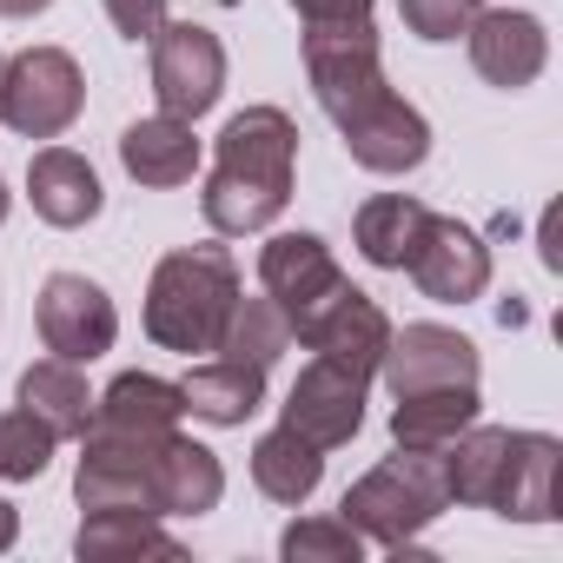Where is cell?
I'll list each match as a JSON object with an SVG mask.
<instances>
[{"label":"cell","instance_id":"cell-1","mask_svg":"<svg viewBox=\"0 0 563 563\" xmlns=\"http://www.w3.org/2000/svg\"><path fill=\"white\" fill-rule=\"evenodd\" d=\"M292 173H299V126L286 107H245L219 133V159L199 186V212L219 239L265 232L292 206Z\"/></svg>","mask_w":563,"mask_h":563},{"label":"cell","instance_id":"cell-2","mask_svg":"<svg viewBox=\"0 0 563 563\" xmlns=\"http://www.w3.org/2000/svg\"><path fill=\"white\" fill-rule=\"evenodd\" d=\"M239 299V265L225 245H179L146 278V339L159 352H212L219 325Z\"/></svg>","mask_w":563,"mask_h":563},{"label":"cell","instance_id":"cell-3","mask_svg":"<svg viewBox=\"0 0 563 563\" xmlns=\"http://www.w3.org/2000/svg\"><path fill=\"white\" fill-rule=\"evenodd\" d=\"M444 510H451L444 451H391V457L372 464V471L345 490V504H339V517H345L365 543H378V550L418 543Z\"/></svg>","mask_w":563,"mask_h":563},{"label":"cell","instance_id":"cell-4","mask_svg":"<svg viewBox=\"0 0 563 563\" xmlns=\"http://www.w3.org/2000/svg\"><path fill=\"white\" fill-rule=\"evenodd\" d=\"M87 107V74L67 47H27L0 67V126L21 140H60Z\"/></svg>","mask_w":563,"mask_h":563},{"label":"cell","instance_id":"cell-5","mask_svg":"<svg viewBox=\"0 0 563 563\" xmlns=\"http://www.w3.org/2000/svg\"><path fill=\"white\" fill-rule=\"evenodd\" d=\"M306 80L312 100L325 107L332 126H345L358 107L391 93L385 60H378V21H345V27H306Z\"/></svg>","mask_w":563,"mask_h":563},{"label":"cell","instance_id":"cell-6","mask_svg":"<svg viewBox=\"0 0 563 563\" xmlns=\"http://www.w3.org/2000/svg\"><path fill=\"white\" fill-rule=\"evenodd\" d=\"M345 286L352 278L339 272V258H332V245L319 232H272L265 252H258V292L286 312L292 339H306Z\"/></svg>","mask_w":563,"mask_h":563},{"label":"cell","instance_id":"cell-7","mask_svg":"<svg viewBox=\"0 0 563 563\" xmlns=\"http://www.w3.org/2000/svg\"><path fill=\"white\" fill-rule=\"evenodd\" d=\"M225 93V47L199 21H166L153 34V100L173 120H206Z\"/></svg>","mask_w":563,"mask_h":563},{"label":"cell","instance_id":"cell-8","mask_svg":"<svg viewBox=\"0 0 563 563\" xmlns=\"http://www.w3.org/2000/svg\"><path fill=\"white\" fill-rule=\"evenodd\" d=\"M34 325H41V345L54 358H67V365H93L120 339V312H113L107 286L87 278V272H54L47 278L41 306H34Z\"/></svg>","mask_w":563,"mask_h":563},{"label":"cell","instance_id":"cell-9","mask_svg":"<svg viewBox=\"0 0 563 563\" xmlns=\"http://www.w3.org/2000/svg\"><path fill=\"white\" fill-rule=\"evenodd\" d=\"M365 385H372V378H358V372H345V365H332V358H312V365L292 378L286 405H278V424L299 431V438L319 444V451H339V444H352V438L365 431Z\"/></svg>","mask_w":563,"mask_h":563},{"label":"cell","instance_id":"cell-10","mask_svg":"<svg viewBox=\"0 0 563 563\" xmlns=\"http://www.w3.org/2000/svg\"><path fill=\"white\" fill-rule=\"evenodd\" d=\"M405 272H411V286H418L424 299H438V306H471V299H484V286H490V245H484L464 219L431 212L424 232H418V245H411V258H405Z\"/></svg>","mask_w":563,"mask_h":563},{"label":"cell","instance_id":"cell-11","mask_svg":"<svg viewBox=\"0 0 563 563\" xmlns=\"http://www.w3.org/2000/svg\"><path fill=\"white\" fill-rule=\"evenodd\" d=\"M378 378H385V391L391 398H405V391H438V385H477L484 378V358H477V345L464 339V332H451V325H391V345H385V358H378Z\"/></svg>","mask_w":563,"mask_h":563},{"label":"cell","instance_id":"cell-12","mask_svg":"<svg viewBox=\"0 0 563 563\" xmlns=\"http://www.w3.org/2000/svg\"><path fill=\"white\" fill-rule=\"evenodd\" d=\"M464 47H471V67L504 93H523L550 67V34L523 8H477L464 27Z\"/></svg>","mask_w":563,"mask_h":563},{"label":"cell","instance_id":"cell-13","mask_svg":"<svg viewBox=\"0 0 563 563\" xmlns=\"http://www.w3.org/2000/svg\"><path fill=\"white\" fill-rule=\"evenodd\" d=\"M339 133H345V153H352L365 173H378V179L418 173L424 153H431V126H424V113H418L411 100H398V93H378V100L358 107Z\"/></svg>","mask_w":563,"mask_h":563},{"label":"cell","instance_id":"cell-14","mask_svg":"<svg viewBox=\"0 0 563 563\" xmlns=\"http://www.w3.org/2000/svg\"><path fill=\"white\" fill-rule=\"evenodd\" d=\"M299 345H306L312 358H332V365L358 372V378H378V358H385V345H391V319H385V306H378L372 292L345 286V292L325 306V319H319Z\"/></svg>","mask_w":563,"mask_h":563},{"label":"cell","instance_id":"cell-15","mask_svg":"<svg viewBox=\"0 0 563 563\" xmlns=\"http://www.w3.org/2000/svg\"><path fill=\"white\" fill-rule=\"evenodd\" d=\"M27 199H34V212H41L54 232H80V225H93L100 206H107L93 159H80L74 146H41V153H34V166H27Z\"/></svg>","mask_w":563,"mask_h":563},{"label":"cell","instance_id":"cell-16","mask_svg":"<svg viewBox=\"0 0 563 563\" xmlns=\"http://www.w3.org/2000/svg\"><path fill=\"white\" fill-rule=\"evenodd\" d=\"M179 398H186V411L199 418V424H219V431H232V424H245L258 405H265V365H252V358H199L186 378H179Z\"/></svg>","mask_w":563,"mask_h":563},{"label":"cell","instance_id":"cell-17","mask_svg":"<svg viewBox=\"0 0 563 563\" xmlns=\"http://www.w3.org/2000/svg\"><path fill=\"white\" fill-rule=\"evenodd\" d=\"M556 464H563V444L550 431H510V464H504V490L490 510L510 523H550L556 517Z\"/></svg>","mask_w":563,"mask_h":563},{"label":"cell","instance_id":"cell-18","mask_svg":"<svg viewBox=\"0 0 563 563\" xmlns=\"http://www.w3.org/2000/svg\"><path fill=\"white\" fill-rule=\"evenodd\" d=\"M219 497H225V464L206 444L166 431L159 471H153V510L159 517H206V510H219Z\"/></svg>","mask_w":563,"mask_h":563},{"label":"cell","instance_id":"cell-19","mask_svg":"<svg viewBox=\"0 0 563 563\" xmlns=\"http://www.w3.org/2000/svg\"><path fill=\"white\" fill-rule=\"evenodd\" d=\"M120 166L166 192V186H186L199 173V140H192V120H173V113H153V120H133L120 133Z\"/></svg>","mask_w":563,"mask_h":563},{"label":"cell","instance_id":"cell-20","mask_svg":"<svg viewBox=\"0 0 563 563\" xmlns=\"http://www.w3.org/2000/svg\"><path fill=\"white\" fill-rule=\"evenodd\" d=\"M186 418V398L173 378L159 372H120L100 398H93V424L87 431H126V438H146V431H173Z\"/></svg>","mask_w":563,"mask_h":563},{"label":"cell","instance_id":"cell-21","mask_svg":"<svg viewBox=\"0 0 563 563\" xmlns=\"http://www.w3.org/2000/svg\"><path fill=\"white\" fill-rule=\"evenodd\" d=\"M80 563H140V556H179V537H166V523L153 510H133V504H107V510H87L80 537H74Z\"/></svg>","mask_w":563,"mask_h":563},{"label":"cell","instance_id":"cell-22","mask_svg":"<svg viewBox=\"0 0 563 563\" xmlns=\"http://www.w3.org/2000/svg\"><path fill=\"white\" fill-rule=\"evenodd\" d=\"M477 385H438V391H405L391 405V444L398 451H444L457 431L477 424Z\"/></svg>","mask_w":563,"mask_h":563},{"label":"cell","instance_id":"cell-23","mask_svg":"<svg viewBox=\"0 0 563 563\" xmlns=\"http://www.w3.org/2000/svg\"><path fill=\"white\" fill-rule=\"evenodd\" d=\"M14 405H27L54 438H87V424H93V391H87L80 365H67V358L27 365L14 385Z\"/></svg>","mask_w":563,"mask_h":563},{"label":"cell","instance_id":"cell-24","mask_svg":"<svg viewBox=\"0 0 563 563\" xmlns=\"http://www.w3.org/2000/svg\"><path fill=\"white\" fill-rule=\"evenodd\" d=\"M504 464H510V431L504 424H471L444 444V484H451V504H471V510H490L497 490H504Z\"/></svg>","mask_w":563,"mask_h":563},{"label":"cell","instance_id":"cell-25","mask_svg":"<svg viewBox=\"0 0 563 563\" xmlns=\"http://www.w3.org/2000/svg\"><path fill=\"white\" fill-rule=\"evenodd\" d=\"M424 219H431L424 199H411V192H372V199L358 206V219H352V239H358L365 265H378V272H405V258H411Z\"/></svg>","mask_w":563,"mask_h":563},{"label":"cell","instance_id":"cell-26","mask_svg":"<svg viewBox=\"0 0 563 563\" xmlns=\"http://www.w3.org/2000/svg\"><path fill=\"white\" fill-rule=\"evenodd\" d=\"M319 477H325V451L319 444H306L299 431H265L258 444H252V484H258V497H272V504H306L312 490H319Z\"/></svg>","mask_w":563,"mask_h":563},{"label":"cell","instance_id":"cell-27","mask_svg":"<svg viewBox=\"0 0 563 563\" xmlns=\"http://www.w3.org/2000/svg\"><path fill=\"white\" fill-rule=\"evenodd\" d=\"M292 345V325H286V312H278L265 292L258 299H232V312H225V325H219V345L212 352H225V358H252V365H278V352Z\"/></svg>","mask_w":563,"mask_h":563},{"label":"cell","instance_id":"cell-28","mask_svg":"<svg viewBox=\"0 0 563 563\" xmlns=\"http://www.w3.org/2000/svg\"><path fill=\"white\" fill-rule=\"evenodd\" d=\"M54 431L27 411V405H14L8 418H0V484H34L47 464H54Z\"/></svg>","mask_w":563,"mask_h":563},{"label":"cell","instance_id":"cell-29","mask_svg":"<svg viewBox=\"0 0 563 563\" xmlns=\"http://www.w3.org/2000/svg\"><path fill=\"white\" fill-rule=\"evenodd\" d=\"M278 556L286 563H365V537L345 517H299L278 537Z\"/></svg>","mask_w":563,"mask_h":563},{"label":"cell","instance_id":"cell-30","mask_svg":"<svg viewBox=\"0 0 563 563\" xmlns=\"http://www.w3.org/2000/svg\"><path fill=\"white\" fill-rule=\"evenodd\" d=\"M477 8H484V0H398L405 27H411L418 41H431V47L457 41V34L471 27V14H477Z\"/></svg>","mask_w":563,"mask_h":563},{"label":"cell","instance_id":"cell-31","mask_svg":"<svg viewBox=\"0 0 563 563\" xmlns=\"http://www.w3.org/2000/svg\"><path fill=\"white\" fill-rule=\"evenodd\" d=\"M107 21L126 34V41H153L166 27V0H107Z\"/></svg>","mask_w":563,"mask_h":563},{"label":"cell","instance_id":"cell-32","mask_svg":"<svg viewBox=\"0 0 563 563\" xmlns=\"http://www.w3.org/2000/svg\"><path fill=\"white\" fill-rule=\"evenodd\" d=\"M286 8H292L306 27H345V21H372L378 0H286Z\"/></svg>","mask_w":563,"mask_h":563},{"label":"cell","instance_id":"cell-33","mask_svg":"<svg viewBox=\"0 0 563 563\" xmlns=\"http://www.w3.org/2000/svg\"><path fill=\"white\" fill-rule=\"evenodd\" d=\"M47 8H54V0H0V21H34Z\"/></svg>","mask_w":563,"mask_h":563},{"label":"cell","instance_id":"cell-34","mask_svg":"<svg viewBox=\"0 0 563 563\" xmlns=\"http://www.w3.org/2000/svg\"><path fill=\"white\" fill-rule=\"evenodd\" d=\"M14 537H21V510H14L8 497H0V556L14 550Z\"/></svg>","mask_w":563,"mask_h":563},{"label":"cell","instance_id":"cell-35","mask_svg":"<svg viewBox=\"0 0 563 563\" xmlns=\"http://www.w3.org/2000/svg\"><path fill=\"white\" fill-rule=\"evenodd\" d=\"M8 206H14V199H8V179H0V225H8Z\"/></svg>","mask_w":563,"mask_h":563},{"label":"cell","instance_id":"cell-36","mask_svg":"<svg viewBox=\"0 0 563 563\" xmlns=\"http://www.w3.org/2000/svg\"><path fill=\"white\" fill-rule=\"evenodd\" d=\"M212 8H239V0H212Z\"/></svg>","mask_w":563,"mask_h":563}]
</instances>
